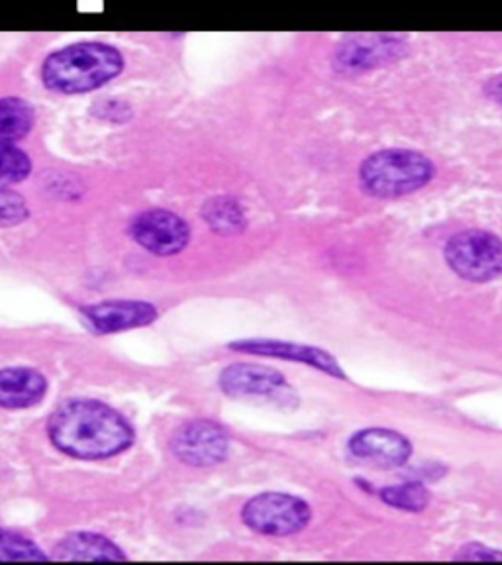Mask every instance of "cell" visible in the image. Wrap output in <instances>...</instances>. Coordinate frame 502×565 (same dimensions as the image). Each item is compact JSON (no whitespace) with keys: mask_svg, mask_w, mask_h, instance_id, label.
<instances>
[{"mask_svg":"<svg viewBox=\"0 0 502 565\" xmlns=\"http://www.w3.org/2000/svg\"><path fill=\"white\" fill-rule=\"evenodd\" d=\"M309 504L299 497L282 493H264L254 497L242 511V519L249 529L264 536H291L310 522Z\"/></svg>","mask_w":502,"mask_h":565,"instance_id":"5","label":"cell"},{"mask_svg":"<svg viewBox=\"0 0 502 565\" xmlns=\"http://www.w3.org/2000/svg\"><path fill=\"white\" fill-rule=\"evenodd\" d=\"M485 95L494 100L496 105L502 106V75H496V77L487 81Z\"/></svg>","mask_w":502,"mask_h":565,"instance_id":"22","label":"cell"},{"mask_svg":"<svg viewBox=\"0 0 502 565\" xmlns=\"http://www.w3.org/2000/svg\"><path fill=\"white\" fill-rule=\"evenodd\" d=\"M432 177V161L413 150L377 151L360 168V185L377 199H398L416 193L428 185Z\"/></svg>","mask_w":502,"mask_h":565,"instance_id":"3","label":"cell"},{"mask_svg":"<svg viewBox=\"0 0 502 565\" xmlns=\"http://www.w3.org/2000/svg\"><path fill=\"white\" fill-rule=\"evenodd\" d=\"M34 128V108L17 97L0 98V141L22 140Z\"/></svg>","mask_w":502,"mask_h":565,"instance_id":"15","label":"cell"},{"mask_svg":"<svg viewBox=\"0 0 502 565\" xmlns=\"http://www.w3.org/2000/svg\"><path fill=\"white\" fill-rule=\"evenodd\" d=\"M350 451L363 461L385 468H397L410 459L413 446L408 438L395 430L367 428L353 436L350 440Z\"/></svg>","mask_w":502,"mask_h":565,"instance_id":"10","label":"cell"},{"mask_svg":"<svg viewBox=\"0 0 502 565\" xmlns=\"http://www.w3.org/2000/svg\"><path fill=\"white\" fill-rule=\"evenodd\" d=\"M228 434L211 420H194L179 428L171 441L177 458L194 468H211L228 456Z\"/></svg>","mask_w":502,"mask_h":565,"instance_id":"7","label":"cell"},{"mask_svg":"<svg viewBox=\"0 0 502 565\" xmlns=\"http://www.w3.org/2000/svg\"><path fill=\"white\" fill-rule=\"evenodd\" d=\"M44 562L47 556L32 540L0 529V562Z\"/></svg>","mask_w":502,"mask_h":565,"instance_id":"18","label":"cell"},{"mask_svg":"<svg viewBox=\"0 0 502 565\" xmlns=\"http://www.w3.org/2000/svg\"><path fill=\"white\" fill-rule=\"evenodd\" d=\"M122 70V53L113 45L81 42L50 53L42 65V81L53 93L83 95L116 79Z\"/></svg>","mask_w":502,"mask_h":565,"instance_id":"2","label":"cell"},{"mask_svg":"<svg viewBox=\"0 0 502 565\" xmlns=\"http://www.w3.org/2000/svg\"><path fill=\"white\" fill-rule=\"evenodd\" d=\"M57 450L77 459H106L133 444L132 426L115 408L98 401H71L60 406L47 424Z\"/></svg>","mask_w":502,"mask_h":565,"instance_id":"1","label":"cell"},{"mask_svg":"<svg viewBox=\"0 0 502 565\" xmlns=\"http://www.w3.org/2000/svg\"><path fill=\"white\" fill-rule=\"evenodd\" d=\"M47 381L40 371L28 367L0 370V406L2 408H28L45 397Z\"/></svg>","mask_w":502,"mask_h":565,"instance_id":"13","label":"cell"},{"mask_svg":"<svg viewBox=\"0 0 502 565\" xmlns=\"http://www.w3.org/2000/svg\"><path fill=\"white\" fill-rule=\"evenodd\" d=\"M90 328L98 334L148 327L158 318V309L143 300H105L83 309Z\"/></svg>","mask_w":502,"mask_h":565,"instance_id":"9","label":"cell"},{"mask_svg":"<svg viewBox=\"0 0 502 565\" xmlns=\"http://www.w3.org/2000/svg\"><path fill=\"white\" fill-rule=\"evenodd\" d=\"M57 559L67 562H118L126 559L122 550L115 542L98 536L93 532H75L70 534L55 547Z\"/></svg>","mask_w":502,"mask_h":565,"instance_id":"14","label":"cell"},{"mask_svg":"<svg viewBox=\"0 0 502 565\" xmlns=\"http://www.w3.org/2000/svg\"><path fill=\"white\" fill-rule=\"evenodd\" d=\"M446 262L466 281H493L502 275V239L485 230L459 232L446 246Z\"/></svg>","mask_w":502,"mask_h":565,"instance_id":"4","label":"cell"},{"mask_svg":"<svg viewBox=\"0 0 502 565\" xmlns=\"http://www.w3.org/2000/svg\"><path fill=\"white\" fill-rule=\"evenodd\" d=\"M381 499L395 509L418 512L424 511L430 503V493L420 483H405V486L385 487L381 491Z\"/></svg>","mask_w":502,"mask_h":565,"instance_id":"17","label":"cell"},{"mask_svg":"<svg viewBox=\"0 0 502 565\" xmlns=\"http://www.w3.org/2000/svg\"><path fill=\"white\" fill-rule=\"evenodd\" d=\"M221 387L229 397H257L281 393L287 381L282 373L271 367L238 363L222 371Z\"/></svg>","mask_w":502,"mask_h":565,"instance_id":"12","label":"cell"},{"mask_svg":"<svg viewBox=\"0 0 502 565\" xmlns=\"http://www.w3.org/2000/svg\"><path fill=\"white\" fill-rule=\"evenodd\" d=\"M456 559H468V562H493V559H502L501 552H496L493 547L483 546V544H469L459 550Z\"/></svg>","mask_w":502,"mask_h":565,"instance_id":"21","label":"cell"},{"mask_svg":"<svg viewBox=\"0 0 502 565\" xmlns=\"http://www.w3.org/2000/svg\"><path fill=\"white\" fill-rule=\"evenodd\" d=\"M32 171V161L26 151L9 141H0V183H20Z\"/></svg>","mask_w":502,"mask_h":565,"instance_id":"19","label":"cell"},{"mask_svg":"<svg viewBox=\"0 0 502 565\" xmlns=\"http://www.w3.org/2000/svg\"><path fill=\"white\" fill-rule=\"evenodd\" d=\"M229 350L307 363L317 370L324 371L328 375H334L338 380H344V371L338 365L334 358L324 350H318L312 345L291 344V342H281V340H242V342L229 344Z\"/></svg>","mask_w":502,"mask_h":565,"instance_id":"11","label":"cell"},{"mask_svg":"<svg viewBox=\"0 0 502 565\" xmlns=\"http://www.w3.org/2000/svg\"><path fill=\"white\" fill-rule=\"evenodd\" d=\"M28 218V204L20 194L0 189V228L17 226Z\"/></svg>","mask_w":502,"mask_h":565,"instance_id":"20","label":"cell"},{"mask_svg":"<svg viewBox=\"0 0 502 565\" xmlns=\"http://www.w3.org/2000/svg\"><path fill=\"white\" fill-rule=\"evenodd\" d=\"M204 221L218 234H236L246 226V216L236 201L228 196L214 199L204 206Z\"/></svg>","mask_w":502,"mask_h":565,"instance_id":"16","label":"cell"},{"mask_svg":"<svg viewBox=\"0 0 502 565\" xmlns=\"http://www.w3.org/2000/svg\"><path fill=\"white\" fill-rule=\"evenodd\" d=\"M132 236L141 247L156 256H175L189 244L191 230L175 212L153 209L133 218Z\"/></svg>","mask_w":502,"mask_h":565,"instance_id":"6","label":"cell"},{"mask_svg":"<svg viewBox=\"0 0 502 565\" xmlns=\"http://www.w3.org/2000/svg\"><path fill=\"white\" fill-rule=\"evenodd\" d=\"M400 35H355L335 50L334 67L340 73H363L387 62H395L405 52Z\"/></svg>","mask_w":502,"mask_h":565,"instance_id":"8","label":"cell"}]
</instances>
